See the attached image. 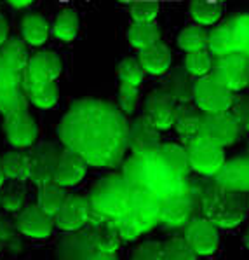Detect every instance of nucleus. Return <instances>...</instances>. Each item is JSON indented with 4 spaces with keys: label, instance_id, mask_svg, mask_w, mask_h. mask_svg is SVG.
<instances>
[{
    "label": "nucleus",
    "instance_id": "f257e3e1",
    "mask_svg": "<svg viewBox=\"0 0 249 260\" xmlns=\"http://www.w3.org/2000/svg\"><path fill=\"white\" fill-rule=\"evenodd\" d=\"M58 135L66 149L94 168H117L129 150V122L122 110L103 100L84 98L72 103Z\"/></svg>",
    "mask_w": 249,
    "mask_h": 260
},
{
    "label": "nucleus",
    "instance_id": "f03ea898",
    "mask_svg": "<svg viewBox=\"0 0 249 260\" xmlns=\"http://www.w3.org/2000/svg\"><path fill=\"white\" fill-rule=\"evenodd\" d=\"M122 175L132 189L147 192L160 201L172 198L188 187V178H183L167 165L160 150L132 154L122 168Z\"/></svg>",
    "mask_w": 249,
    "mask_h": 260
},
{
    "label": "nucleus",
    "instance_id": "7ed1b4c3",
    "mask_svg": "<svg viewBox=\"0 0 249 260\" xmlns=\"http://www.w3.org/2000/svg\"><path fill=\"white\" fill-rule=\"evenodd\" d=\"M132 196H134V189L124 175L112 173L99 178L87 196L91 203L89 223L124 217L132 203Z\"/></svg>",
    "mask_w": 249,
    "mask_h": 260
},
{
    "label": "nucleus",
    "instance_id": "20e7f679",
    "mask_svg": "<svg viewBox=\"0 0 249 260\" xmlns=\"http://www.w3.org/2000/svg\"><path fill=\"white\" fill-rule=\"evenodd\" d=\"M199 211L218 229H234L246 218V201L239 192L209 185L199 194Z\"/></svg>",
    "mask_w": 249,
    "mask_h": 260
},
{
    "label": "nucleus",
    "instance_id": "39448f33",
    "mask_svg": "<svg viewBox=\"0 0 249 260\" xmlns=\"http://www.w3.org/2000/svg\"><path fill=\"white\" fill-rule=\"evenodd\" d=\"M160 199L147 192L136 190L132 203L124 217L114 220L124 241H134L145 233H150L160 223Z\"/></svg>",
    "mask_w": 249,
    "mask_h": 260
},
{
    "label": "nucleus",
    "instance_id": "423d86ee",
    "mask_svg": "<svg viewBox=\"0 0 249 260\" xmlns=\"http://www.w3.org/2000/svg\"><path fill=\"white\" fill-rule=\"evenodd\" d=\"M194 102L197 109L204 114H222L230 110L234 93L209 74L194 82Z\"/></svg>",
    "mask_w": 249,
    "mask_h": 260
},
{
    "label": "nucleus",
    "instance_id": "0eeeda50",
    "mask_svg": "<svg viewBox=\"0 0 249 260\" xmlns=\"http://www.w3.org/2000/svg\"><path fill=\"white\" fill-rule=\"evenodd\" d=\"M199 194L194 190L192 183H188V187L182 194L162 199V203H160V223L167 229L187 227L194 220L195 208H199Z\"/></svg>",
    "mask_w": 249,
    "mask_h": 260
},
{
    "label": "nucleus",
    "instance_id": "6e6552de",
    "mask_svg": "<svg viewBox=\"0 0 249 260\" xmlns=\"http://www.w3.org/2000/svg\"><path fill=\"white\" fill-rule=\"evenodd\" d=\"M212 75L232 93L249 87V56L244 53H232L225 56H216L212 63Z\"/></svg>",
    "mask_w": 249,
    "mask_h": 260
},
{
    "label": "nucleus",
    "instance_id": "1a4fd4ad",
    "mask_svg": "<svg viewBox=\"0 0 249 260\" xmlns=\"http://www.w3.org/2000/svg\"><path fill=\"white\" fill-rule=\"evenodd\" d=\"M188 159H190V166L195 173L202 175V177H212L218 173L225 165V152L223 147L216 145L209 140L197 137L187 143Z\"/></svg>",
    "mask_w": 249,
    "mask_h": 260
},
{
    "label": "nucleus",
    "instance_id": "9d476101",
    "mask_svg": "<svg viewBox=\"0 0 249 260\" xmlns=\"http://www.w3.org/2000/svg\"><path fill=\"white\" fill-rule=\"evenodd\" d=\"M25 72L11 69L0 61V112L4 115L26 110L28 98L23 89Z\"/></svg>",
    "mask_w": 249,
    "mask_h": 260
},
{
    "label": "nucleus",
    "instance_id": "9b49d317",
    "mask_svg": "<svg viewBox=\"0 0 249 260\" xmlns=\"http://www.w3.org/2000/svg\"><path fill=\"white\" fill-rule=\"evenodd\" d=\"M178 112H180V103L166 89L154 91V93L148 94L147 100H145L143 117H147L159 131L169 129V127L174 126Z\"/></svg>",
    "mask_w": 249,
    "mask_h": 260
},
{
    "label": "nucleus",
    "instance_id": "f8f14e48",
    "mask_svg": "<svg viewBox=\"0 0 249 260\" xmlns=\"http://www.w3.org/2000/svg\"><path fill=\"white\" fill-rule=\"evenodd\" d=\"M240 133L239 122L228 112L222 114H202L199 137L209 140L220 147H228L237 142Z\"/></svg>",
    "mask_w": 249,
    "mask_h": 260
},
{
    "label": "nucleus",
    "instance_id": "ddd939ff",
    "mask_svg": "<svg viewBox=\"0 0 249 260\" xmlns=\"http://www.w3.org/2000/svg\"><path fill=\"white\" fill-rule=\"evenodd\" d=\"M30 155V180L35 185L53 182L61 150L53 142H42L28 152Z\"/></svg>",
    "mask_w": 249,
    "mask_h": 260
},
{
    "label": "nucleus",
    "instance_id": "4468645a",
    "mask_svg": "<svg viewBox=\"0 0 249 260\" xmlns=\"http://www.w3.org/2000/svg\"><path fill=\"white\" fill-rule=\"evenodd\" d=\"M91 218V203L89 198L79 194L66 196L63 206L54 217V223L63 233H74L80 231L89 223Z\"/></svg>",
    "mask_w": 249,
    "mask_h": 260
},
{
    "label": "nucleus",
    "instance_id": "2eb2a0df",
    "mask_svg": "<svg viewBox=\"0 0 249 260\" xmlns=\"http://www.w3.org/2000/svg\"><path fill=\"white\" fill-rule=\"evenodd\" d=\"M4 133L7 142L16 149H28L35 143L39 135L37 122L33 121L28 110H19L7 114L4 119Z\"/></svg>",
    "mask_w": 249,
    "mask_h": 260
},
{
    "label": "nucleus",
    "instance_id": "dca6fc26",
    "mask_svg": "<svg viewBox=\"0 0 249 260\" xmlns=\"http://www.w3.org/2000/svg\"><path fill=\"white\" fill-rule=\"evenodd\" d=\"M185 239L192 246V250L200 257L212 255L220 246L218 227L207 218H194L185 227Z\"/></svg>",
    "mask_w": 249,
    "mask_h": 260
},
{
    "label": "nucleus",
    "instance_id": "f3484780",
    "mask_svg": "<svg viewBox=\"0 0 249 260\" xmlns=\"http://www.w3.org/2000/svg\"><path fill=\"white\" fill-rule=\"evenodd\" d=\"M14 225L18 229V233L26 236V238L47 239L53 234L56 223L54 217H51L44 210H40L39 205H30L19 211Z\"/></svg>",
    "mask_w": 249,
    "mask_h": 260
},
{
    "label": "nucleus",
    "instance_id": "a211bd4d",
    "mask_svg": "<svg viewBox=\"0 0 249 260\" xmlns=\"http://www.w3.org/2000/svg\"><path fill=\"white\" fill-rule=\"evenodd\" d=\"M215 183L227 190L249 194V157L225 161L223 168L215 175Z\"/></svg>",
    "mask_w": 249,
    "mask_h": 260
},
{
    "label": "nucleus",
    "instance_id": "6ab92c4d",
    "mask_svg": "<svg viewBox=\"0 0 249 260\" xmlns=\"http://www.w3.org/2000/svg\"><path fill=\"white\" fill-rule=\"evenodd\" d=\"M160 131L147 117H138L129 124V150L132 154L160 149Z\"/></svg>",
    "mask_w": 249,
    "mask_h": 260
},
{
    "label": "nucleus",
    "instance_id": "aec40b11",
    "mask_svg": "<svg viewBox=\"0 0 249 260\" xmlns=\"http://www.w3.org/2000/svg\"><path fill=\"white\" fill-rule=\"evenodd\" d=\"M87 162L77 154V152L70 149H63L59 155L58 166H56L54 182H58L63 187H74L84 180L87 173Z\"/></svg>",
    "mask_w": 249,
    "mask_h": 260
},
{
    "label": "nucleus",
    "instance_id": "412c9836",
    "mask_svg": "<svg viewBox=\"0 0 249 260\" xmlns=\"http://www.w3.org/2000/svg\"><path fill=\"white\" fill-rule=\"evenodd\" d=\"M61 69L63 65L58 54L51 51H40L28 59L25 75L35 82H56Z\"/></svg>",
    "mask_w": 249,
    "mask_h": 260
},
{
    "label": "nucleus",
    "instance_id": "4be33fe9",
    "mask_svg": "<svg viewBox=\"0 0 249 260\" xmlns=\"http://www.w3.org/2000/svg\"><path fill=\"white\" fill-rule=\"evenodd\" d=\"M96 251L86 229L66 233L58 245V260H91Z\"/></svg>",
    "mask_w": 249,
    "mask_h": 260
},
{
    "label": "nucleus",
    "instance_id": "5701e85b",
    "mask_svg": "<svg viewBox=\"0 0 249 260\" xmlns=\"http://www.w3.org/2000/svg\"><path fill=\"white\" fill-rule=\"evenodd\" d=\"M84 229L89 233L92 245L99 251H117L124 241L114 220H101V222L89 223Z\"/></svg>",
    "mask_w": 249,
    "mask_h": 260
},
{
    "label": "nucleus",
    "instance_id": "b1692460",
    "mask_svg": "<svg viewBox=\"0 0 249 260\" xmlns=\"http://www.w3.org/2000/svg\"><path fill=\"white\" fill-rule=\"evenodd\" d=\"M23 89L26 93L28 102H31L39 109H53L58 103L59 87L56 82H35L23 75Z\"/></svg>",
    "mask_w": 249,
    "mask_h": 260
},
{
    "label": "nucleus",
    "instance_id": "393cba45",
    "mask_svg": "<svg viewBox=\"0 0 249 260\" xmlns=\"http://www.w3.org/2000/svg\"><path fill=\"white\" fill-rule=\"evenodd\" d=\"M138 59L145 72L152 75H162L171 65V51L166 44L159 41L145 49H139Z\"/></svg>",
    "mask_w": 249,
    "mask_h": 260
},
{
    "label": "nucleus",
    "instance_id": "a878e982",
    "mask_svg": "<svg viewBox=\"0 0 249 260\" xmlns=\"http://www.w3.org/2000/svg\"><path fill=\"white\" fill-rule=\"evenodd\" d=\"M66 187L59 185L58 182H47L39 185L37 190V205L40 210H44L47 215L56 217V213L59 211V208L63 206L66 199Z\"/></svg>",
    "mask_w": 249,
    "mask_h": 260
},
{
    "label": "nucleus",
    "instance_id": "bb28decb",
    "mask_svg": "<svg viewBox=\"0 0 249 260\" xmlns=\"http://www.w3.org/2000/svg\"><path fill=\"white\" fill-rule=\"evenodd\" d=\"M0 161H2V168L7 180H14V182L30 180V155L25 152H6L0 157Z\"/></svg>",
    "mask_w": 249,
    "mask_h": 260
},
{
    "label": "nucleus",
    "instance_id": "cd10ccee",
    "mask_svg": "<svg viewBox=\"0 0 249 260\" xmlns=\"http://www.w3.org/2000/svg\"><path fill=\"white\" fill-rule=\"evenodd\" d=\"M200 122H202V114L199 110L192 109L188 105H180L178 117H176L174 127L176 133L182 137L185 143L197 138L200 135Z\"/></svg>",
    "mask_w": 249,
    "mask_h": 260
},
{
    "label": "nucleus",
    "instance_id": "c85d7f7f",
    "mask_svg": "<svg viewBox=\"0 0 249 260\" xmlns=\"http://www.w3.org/2000/svg\"><path fill=\"white\" fill-rule=\"evenodd\" d=\"M192 75L187 70H174L167 79L164 89L169 93L180 105H188L194 98V84L190 82Z\"/></svg>",
    "mask_w": 249,
    "mask_h": 260
},
{
    "label": "nucleus",
    "instance_id": "c756f323",
    "mask_svg": "<svg viewBox=\"0 0 249 260\" xmlns=\"http://www.w3.org/2000/svg\"><path fill=\"white\" fill-rule=\"evenodd\" d=\"M21 35L30 46H42L49 37V25L40 14H28L21 21Z\"/></svg>",
    "mask_w": 249,
    "mask_h": 260
},
{
    "label": "nucleus",
    "instance_id": "7c9ffc66",
    "mask_svg": "<svg viewBox=\"0 0 249 260\" xmlns=\"http://www.w3.org/2000/svg\"><path fill=\"white\" fill-rule=\"evenodd\" d=\"M28 59H30V56H28L26 46L19 39H7V42L0 49V61L11 69L25 72L28 67Z\"/></svg>",
    "mask_w": 249,
    "mask_h": 260
},
{
    "label": "nucleus",
    "instance_id": "2f4dec72",
    "mask_svg": "<svg viewBox=\"0 0 249 260\" xmlns=\"http://www.w3.org/2000/svg\"><path fill=\"white\" fill-rule=\"evenodd\" d=\"M188 9L197 25L202 26L215 25L223 14L222 2H216V0H190Z\"/></svg>",
    "mask_w": 249,
    "mask_h": 260
},
{
    "label": "nucleus",
    "instance_id": "473e14b6",
    "mask_svg": "<svg viewBox=\"0 0 249 260\" xmlns=\"http://www.w3.org/2000/svg\"><path fill=\"white\" fill-rule=\"evenodd\" d=\"M160 154L164 155V159L167 161L172 170L183 178H188L192 171V166H190V159H188V152H187V147H182L178 143H164L160 145Z\"/></svg>",
    "mask_w": 249,
    "mask_h": 260
},
{
    "label": "nucleus",
    "instance_id": "72a5a7b5",
    "mask_svg": "<svg viewBox=\"0 0 249 260\" xmlns=\"http://www.w3.org/2000/svg\"><path fill=\"white\" fill-rule=\"evenodd\" d=\"M209 47L211 54L215 56H225V54H232L237 53V44L234 39V31L228 23L215 28V30L209 31Z\"/></svg>",
    "mask_w": 249,
    "mask_h": 260
},
{
    "label": "nucleus",
    "instance_id": "f704fd0d",
    "mask_svg": "<svg viewBox=\"0 0 249 260\" xmlns=\"http://www.w3.org/2000/svg\"><path fill=\"white\" fill-rule=\"evenodd\" d=\"M131 46L136 49H145L160 41V30L155 23H132L127 31Z\"/></svg>",
    "mask_w": 249,
    "mask_h": 260
},
{
    "label": "nucleus",
    "instance_id": "c9c22d12",
    "mask_svg": "<svg viewBox=\"0 0 249 260\" xmlns=\"http://www.w3.org/2000/svg\"><path fill=\"white\" fill-rule=\"evenodd\" d=\"M209 44V31L202 25H192L183 28V31L178 35V46L180 49L192 53V51L206 49Z\"/></svg>",
    "mask_w": 249,
    "mask_h": 260
},
{
    "label": "nucleus",
    "instance_id": "e433bc0d",
    "mask_svg": "<svg viewBox=\"0 0 249 260\" xmlns=\"http://www.w3.org/2000/svg\"><path fill=\"white\" fill-rule=\"evenodd\" d=\"M79 31V16L74 9H65L58 14L54 25H53V35L63 42H70L77 37Z\"/></svg>",
    "mask_w": 249,
    "mask_h": 260
},
{
    "label": "nucleus",
    "instance_id": "4c0bfd02",
    "mask_svg": "<svg viewBox=\"0 0 249 260\" xmlns=\"http://www.w3.org/2000/svg\"><path fill=\"white\" fill-rule=\"evenodd\" d=\"M185 70H187L192 77H197V79L204 77V75H209V72L212 70L211 53H207L206 49L187 53V58H185Z\"/></svg>",
    "mask_w": 249,
    "mask_h": 260
},
{
    "label": "nucleus",
    "instance_id": "58836bf2",
    "mask_svg": "<svg viewBox=\"0 0 249 260\" xmlns=\"http://www.w3.org/2000/svg\"><path fill=\"white\" fill-rule=\"evenodd\" d=\"M162 260H197V253L185 238H171L162 243Z\"/></svg>",
    "mask_w": 249,
    "mask_h": 260
},
{
    "label": "nucleus",
    "instance_id": "ea45409f",
    "mask_svg": "<svg viewBox=\"0 0 249 260\" xmlns=\"http://www.w3.org/2000/svg\"><path fill=\"white\" fill-rule=\"evenodd\" d=\"M117 75L120 82L132 84V86H139L143 82L145 69L139 63V59L136 58H126L119 63L117 67Z\"/></svg>",
    "mask_w": 249,
    "mask_h": 260
},
{
    "label": "nucleus",
    "instance_id": "a19ab883",
    "mask_svg": "<svg viewBox=\"0 0 249 260\" xmlns=\"http://www.w3.org/2000/svg\"><path fill=\"white\" fill-rule=\"evenodd\" d=\"M234 39L237 44V51L249 56V14H239L228 21Z\"/></svg>",
    "mask_w": 249,
    "mask_h": 260
},
{
    "label": "nucleus",
    "instance_id": "79ce46f5",
    "mask_svg": "<svg viewBox=\"0 0 249 260\" xmlns=\"http://www.w3.org/2000/svg\"><path fill=\"white\" fill-rule=\"evenodd\" d=\"M19 183L23 182H18V185H11L9 189H6L4 194H0V206L6 211H11V213H19L25 208L26 190Z\"/></svg>",
    "mask_w": 249,
    "mask_h": 260
},
{
    "label": "nucleus",
    "instance_id": "37998d69",
    "mask_svg": "<svg viewBox=\"0 0 249 260\" xmlns=\"http://www.w3.org/2000/svg\"><path fill=\"white\" fill-rule=\"evenodd\" d=\"M159 14V4L155 0H136L131 6V18L134 23H154Z\"/></svg>",
    "mask_w": 249,
    "mask_h": 260
},
{
    "label": "nucleus",
    "instance_id": "c03bdc74",
    "mask_svg": "<svg viewBox=\"0 0 249 260\" xmlns=\"http://www.w3.org/2000/svg\"><path fill=\"white\" fill-rule=\"evenodd\" d=\"M139 96V86H132V84L120 82L119 87V103L124 114H132L136 110V103H138Z\"/></svg>",
    "mask_w": 249,
    "mask_h": 260
},
{
    "label": "nucleus",
    "instance_id": "a18cd8bd",
    "mask_svg": "<svg viewBox=\"0 0 249 260\" xmlns=\"http://www.w3.org/2000/svg\"><path fill=\"white\" fill-rule=\"evenodd\" d=\"M131 260H162V243L147 241L136 246L131 253Z\"/></svg>",
    "mask_w": 249,
    "mask_h": 260
},
{
    "label": "nucleus",
    "instance_id": "49530a36",
    "mask_svg": "<svg viewBox=\"0 0 249 260\" xmlns=\"http://www.w3.org/2000/svg\"><path fill=\"white\" fill-rule=\"evenodd\" d=\"M228 114L239 122V126H244L249 119V98H244V96H234V102H232Z\"/></svg>",
    "mask_w": 249,
    "mask_h": 260
},
{
    "label": "nucleus",
    "instance_id": "de8ad7c7",
    "mask_svg": "<svg viewBox=\"0 0 249 260\" xmlns=\"http://www.w3.org/2000/svg\"><path fill=\"white\" fill-rule=\"evenodd\" d=\"M16 233H18L16 225L13 227V223H9L6 218H0V251L9 245V243L18 241L16 239Z\"/></svg>",
    "mask_w": 249,
    "mask_h": 260
},
{
    "label": "nucleus",
    "instance_id": "09e8293b",
    "mask_svg": "<svg viewBox=\"0 0 249 260\" xmlns=\"http://www.w3.org/2000/svg\"><path fill=\"white\" fill-rule=\"evenodd\" d=\"M91 260H119V255H117V251H99V250H96L94 253H92Z\"/></svg>",
    "mask_w": 249,
    "mask_h": 260
},
{
    "label": "nucleus",
    "instance_id": "8fccbe9b",
    "mask_svg": "<svg viewBox=\"0 0 249 260\" xmlns=\"http://www.w3.org/2000/svg\"><path fill=\"white\" fill-rule=\"evenodd\" d=\"M7 35H9V25H7V19L4 18V14L0 13V46L7 42Z\"/></svg>",
    "mask_w": 249,
    "mask_h": 260
},
{
    "label": "nucleus",
    "instance_id": "3c124183",
    "mask_svg": "<svg viewBox=\"0 0 249 260\" xmlns=\"http://www.w3.org/2000/svg\"><path fill=\"white\" fill-rule=\"evenodd\" d=\"M7 2H9V6H13L14 9H25V7L33 4V0H7Z\"/></svg>",
    "mask_w": 249,
    "mask_h": 260
},
{
    "label": "nucleus",
    "instance_id": "603ef678",
    "mask_svg": "<svg viewBox=\"0 0 249 260\" xmlns=\"http://www.w3.org/2000/svg\"><path fill=\"white\" fill-rule=\"evenodd\" d=\"M6 173H4V168H2V161H0V189H2V185L6 183Z\"/></svg>",
    "mask_w": 249,
    "mask_h": 260
},
{
    "label": "nucleus",
    "instance_id": "864d4df0",
    "mask_svg": "<svg viewBox=\"0 0 249 260\" xmlns=\"http://www.w3.org/2000/svg\"><path fill=\"white\" fill-rule=\"evenodd\" d=\"M244 246H246L247 248V250H249V227H247V231H246V233H244Z\"/></svg>",
    "mask_w": 249,
    "mask_h": 260
},
{
    "label": "nucleus",
    "instance_id": "5fc2aeb1",
    "mask_svg": "<svg viewBox=\"0 0 249 260\" xmlns=\"http://www.w3.org/2000/svg\"><path fill=\"white\" fill-rule=\"evenodd\" d=\"M242 127H244V129H246V131H247V133H249V119H247V121H246V124H244V126H242Z\"/></svg>",
    "mask_w": 249,
    "mask_h": 260
},
{
    "label": "nucleus",
    "instance_id": "6e6d98bb",
    "mask_svg": "<svg viewBox=\"0 0 249 260\" xmlns=\"http://www.w3.org/2000/svg\"><path fill=\"white\" fill-rule=\"evenodd\" d=\"M247 208H249V198H247Z\"/></svg>",
    "mask_w": 249,
    "mask_h": 260
},
{
    "label": "nucleus",
    "instance_id": "4d7b16f0",
    "mask_svg": "<svg viewBox=\"0 0 249 260\" xmlns=\"http://www.w3.org/2000/svg\"><path fill=\"white\" fill-rule=\"evenodd\" d=\"M216 2H223V0H216Z\"/></svg>",
    "mask_w": 249,
    "mask_h": 260
}]
</instances>
